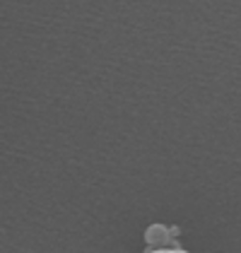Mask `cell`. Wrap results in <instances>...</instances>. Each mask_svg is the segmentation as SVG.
I'll list each match as a JSON object with an SVG mask.
<instances>
[{
    "instance_id": "obj_1",
    "label": "cell",
    "mask_w": 241,
    "mask_h": 253,
    "mask_svg": "<svg viewBox=\"0 0 241 253\" xmlns=\"http://www.w3.org/2000/svg\"><path fill=\"white\" fill-rule=\"evenodd\" d=\"M160 253H186V251H181V249H171V251H160Z\"/></svg>"
}]
</instances>
